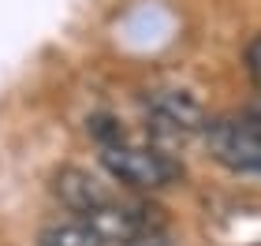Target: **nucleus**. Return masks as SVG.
<instances>
[{
    "instance_id": "1",
    "label": "nucleus",
    "mask_w": 261,
    "mask_h": 246,
    "mask_svg": "<svg viewBox=\"0 0 261 246\" xmlns=\"http://www.w3.org/2000/svg\"><path fill=\"white\" fill-rule=\"evenodd\" d=\"M209 157L235 175H261V116H220L205 127Z\"/></svg>"
},
{
    "instance_id": "2",
    "label": "nucleus",
    "mask_w": 261,
    "mask_h": 246,
    "mask_svg": "<svg viewBox=\"0 0 261 246\" xmlns=\"http://www.w3.org/2000/svg\"><path fill=\"white\" fill-rule=\"evenodd\" d=\"M146 127L161 142L183 146V142H191V138L205 134L209 120H205V108L198 104L194 93L164 86V90H153L146 97Z\"/></svg>"
},
{
    "instance_id": "3",
    "label": "nucleus",
    "mask_w": 261,
    "mask_h": 246,
    "mask_svg": "<svg viewBox=\"0 0 261 246\" xmlns=\"http://www.w3.org/2000/svg\"><path fill=\"white\" fill-rule=\"evenodd\" d=\"M101 164L116 183L130 190H164L175 179V164L153 146H135V142H116L101 149Z\"/></svg>"
},
{
    "instance_id": "4",
    "label": "nucleus",
    "mask_w": 261,
    "mask_h": 246,
    "mask_svg": "<svg viewBox=\"0 0 261 246\" xmlns=\"http://www.w3.org/2000/svg\"><path fill=\"white\" fill-rule=\"evenodd\" d=\"M53 194L67 213H79V216H93L105 205H112V194L105 190V183L86 168H60L53 175Z\"/></svg>"
},
{
    "instance_id": "5",
    "label": "nucleus",
    "mask_w": 261,
    "mask_h": 246,
    "mask_svg": "<svg viewBox=\"0 0 261 246\" xmlns=\"http://www.w3.org/2000/svg\"><path fill=\"white\" fill-rule=\"evenodd\" d=\"M38 246H109V239L86 216H75V220H53V224H45L38 231Z\"/></svg>"
},
{
    "instance_id": "6",
    "label": "nucleus",
    "mask_w": 261,
    "mask_h": 246,
    "mask_svg": "<svg viewBox=\"0 0 261 246\" xmlns=\"http://www.w3.org/2000/svg\"><path fill=\"white\" fill-rule=\"evenodd\" d=\"M246 75H250V82L261 90V38H254L250 49H246Z\"/></svg>"
},
{
    "instance_id": "7",
    "label": "nucleus",
    "mask_w": 261,
    "mask_h": 246,
    "mask_svg": "<svg viewBox=\"0 0 261 246\" xmlns=\"http://www.w3.org/2000/svg\"><path fill=\"white\" fill-rule=\"evenodd\" d=\"M123 246H172V242H168V235H164L161 228H153V231H142V235L127 239Z\"/></svg>"
}]
</instances>
